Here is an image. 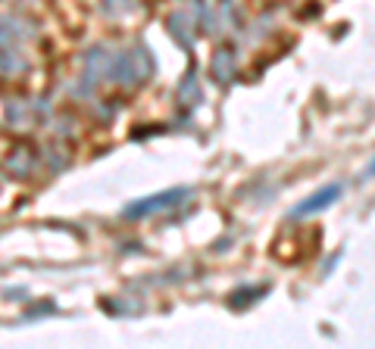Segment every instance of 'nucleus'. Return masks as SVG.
<instances>
[{
  "instance_id": "1",
  "label": "nucleus",
  "mask_w": 375,
  "mask_h": 349,
  "mask_svg": "<svg viewBox=\"0 0 375 349\" xmlns=\"http://www.w3.org/2000/svg\"><path fill=\"white\" fill-rule=\"evenodd\" d=\"M341 196V184H328V187H322L319 193H313L307 203H300L297 206V215H309V212H322L326 206H331V203Z\"/></svg>"
},
{
  "instance_id": "2",
  "label": "nucleus",
  "mask_w": 375,
  "mask_h": 349,
  "mask_svg": "<svg viewBox=\"0 0 375 349\" xmlns=\"http://www.w3.org/2000/svg\"><path fill=\"white\" fill-rule=\"evenodd\" d=\"M182 191H166V193H156L154 200H144V203H132V206L125 209V215H144V212H154V209L160 206H169V203H176Z\"/></svg>"
},
{
  "instance_id": "3",
  "label": "nucleus",
  "mask_w": 375,
  "mask_h": 349,
  "mask_svg": "<svg viewBox=\"0 0 375 349\" xmlns=\"http://www.w3.org/2000/svg\"><path fill=\"white\" fill-rule=\"evenodd\" d=\"M369 178H375V163L369 165Z\"/></svg>"
}]
</instances>
